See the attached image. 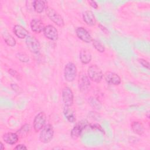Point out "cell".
I'll list each match as a JSON object with an SVG mask.
<instances>
[{"mask_svg": "<svg viewBox=\"0 0 150 150\" xmlns=\"http://www.w3.org/2000/svg\"><path fill=\"white\" fill-rule=\"evenodd\" d=\"M87 74L91 80L97 83L101 81L103 77L101 69L96 64H92L88 67Z\"/></svg>", "mask_w": 150, "mask_h": 150, "instance_id": "6da1fadb", "label": "cell"}, {"mask_svg": "<svg viewBox=\"0 0 150 150\" xmlns=\"http://www.w3.org/2000/svg\"><path fill=\"white\" fill-rule=\"evenodd\" d=\"M53 135L54 130L53 126L51 124H48L45 125L41 129L39 135V139L42 142L47 144L52 139Z\"/></svg>", "mask_w": 150, "mask_h": 150, "instance_id": "7a4b0ae2", "label": "cell"}, {"mask_svg": "<svg viewBox=\"0 0 150 150\" xmlns=\"http://www.w3.org/2000/svg\"><path fill=\"white\" fill-rule=\"evenodd\" d=\"M46 13L48 18L59 27H63L64 25V22L61 15L57 13L53 8L50 6L46 8Z\"/></svg>", "mask_w": 150, "mask_h": 150, "instance_id": "3957f363", "label": "cell"}, {"mask_svg": "<svg viewBox=\"0 0 150 150\" xmlns=\"http://www.w3.org/2000/svg\"><path fill=\"white\" fill-rule=\"evenodd\" d=\"M77 75V67L72 62L67 63L64 69V77L68 82H72Z\"/></svg>", "mask_w": 150, "mask_h": 150, "instance_id": "277c9868", "label": "cell"}, {"mask_svg": "<svg viewBox=\"0 0 150 150\" xmlns=\"http://www.w3.org/2000/svg\"><path fill=\"white\" fill-rule=\"evenodd\" d=\"M26 45L28 49L33 53H38L40 50V44L39 41L34 36L28 35L26 38Z\"/></svg>", "mask_w": 150, "mask_h": 150, "instance_id": "5b68a950", "label": "cell"}, {"mask_svg": "<svg viewBox=\"0 0 150 150\" xmlns=\"http://www.w3.org/2000/svg\"><path fill=\"white\" fill-rule=\"evenodd\" d=\"M79 88L83 93H87L91 87L89 77L84 73H81L79 77L78 80Z\"/></svg>", "mask_w": 150, "mask_h": 150, "instance_id": "8992f818", "label": "cell"}, {"mask_svg": "<svg viewBox=\"0 0 150 150\" xmlns=\"http://www.w3.org/2000/svg\"><path fill=\"white\" fill-rule=\"evenodd\" d=\"M88 121L87 120H82L78 122L71 131V137L73 139H77L80 136L83 130L88 125Z\"/></svg>", "mask_w": 150, "mask_h": 150, "instance_id": "52a82bcc", "label": "cell"}, {"mask_svg": "<svg viewBox=\"0 0 150 150\" xmlns=\"http://www.w3.org/2000/svg\"><path fill=\"white\" fill-rule=\"evenodd\" d=\"M62 101L66 107H71L73 103L74 96L71 89L69 87H64L62 92Z\"/></svg>", "mask_w": 150, "mask_h": 150, "instance_id": "ba28073f", "label": "cell"}, {"mask_svg": "<svg viewBox=\"0 0 150 150\" xmlns=\"http://www.w3.org/2000/svg\"><path fill=\"white\" fill-rule=\"evenodd\" d=\"M46 121V115L44 112H40L38 114L33 120V127L36 132L40 131L45 125Z\"/></svg>", "mask_w": 150, "mask_h": 150, "instance_id": "9c48e42d", "label": "cell"}, {"mask_svg": "<svg viewBox=\"0 0 150 150\" xmlns=\"http://www.w3.org/2000/svg\"><path fill=\"white\" fill-rule=\"evenodd\" d=\"M43 32L45 36L47 39L51 40H57L58 39V31L54 26L52 25H48L46 26Z\"/></svg>", "mask_w": 150, "mask_h": 150, "instance_id": "30bf717a", "label": "cell"}, {"mask_svg": "<svg viewBox=\"0 0 150 150\" xmlns=\"http://www.w3.org/2000/svg\"><path fill=\"white\" fill-rule=\"evenodd\" d=\"M77 36L85 43H90L93 41V38L90 33L83 27H79L76 29Z\"/></svg>", "mask_w": 150, "mask_h": 150, "instance_id": "8fae6325", "label": "cell"}, {"mask_svg": "<svg viewBox=\"0 0 150 150\" xmlns=\"http://www.w3.org/2000/svg\"><path fill=\"white\" fill-rule=\"evenodd\" d=\"M104 77L105 81L109 84L117 86L119 85L121 82L120 77L112 71H107L104 75Z\"/></svg>", "mask_w": 150, "mask_h": 150, "instance_id": "7c38bea8", "label": "cell"}, {"mask_svg": "<svg viewBox=\"0 0 150 150\" xmlns=\"http://www.w3.org/2000/svg\"><path fill=\"white\" fill-rule=\"evenodd\" d=\"M45 27L43 22L40 19H33L30 22L31 30L36 33H40L43 31Z\"/></svg>", "mask_w": 150, "mask_h": 150, "instance_id": "4fadbf2b", "label": "cell"}, {"mask_svg": "<svg viewBox=\"0 0 150 150\" xmlns=\"http://www.w3.org/2000/svg\"><path fill=\"white\" fill-rule=\"evenodd\" d=\"M83 19L84 22L88 26H93L96 23V19L91 11H86L83 13Z\"/></svg>", "mask_w": 150, "mask_h": 150, "instance_id": "5bb4252c", "label": "cell"}, {"mask_svg": "<svg viewBox=\"0 0 150 150\" xmlns=\"http://www.w3.org/2000/svg\"><path fill=\"white\" fill-rule=\"evenodd\" d=\"M2 139L8 144L14 145L18 142L19 137L16 133L7 132L2 135Z\"/></svg>", "mask_w": 150, "mask_h": 150, "instance_id": "9a60e30c", "label": "cell"}, {"mask_svg": "<svg viewBox=\"0 0 150 150\" xmlns=\"http://www.w3.org/2000/svg\"><path fill=\"white\" fill-rule=\"evenodd\" d=\"M13 31L15 35L20 39L25 38L29 35L28 31L24 27L20 25H15L13 29Z\"/></svg>", "mask_w": 150, "mask_h": 150, "instance_id": "2e32d148", "label": "cell"}, {"mask_svg": "<svg viewBox=\"0 0 150 150\" xmlns=\"http://www.w3.org/2000/svg\"><path fill=\"white\" fill-rule=\"evenodd\" d=\"M79 57L81 62L84 64L89 63L92 59L91 53L86 49H83L80 50Z\"/></svg>", "mask_w": 150, "mask_h": 150, "instance_id": "e0dca14e", "label": "cell"}, {"mask_svg": "<svg viewBox=\"0 0 150 150\" xmlns=\"http://www.w3.org/2000/svg\"><path fill=\"white\" fill-rule=\"evenodd\" d=\"M70 107H71L64 106V108L63 110V113L67 120L70 122L73 123L76 120V114L74 111Z\"/></svg>", "mask_w": 150, "mask_h": 150, "instance_id": "ac0fdd59", "label": "cell"}, {"mask_svg": "<svg viewBox=\"0 0 150 150\" xmlns=\"http://www.w3.org/2000/svg\"><path fill=\"white\" fill-rule=\"evenodd\" d=\"M131 129L132 131L139 135H142L144 133V127L142 122L139 121H134L131 124Z\"/></svg>", "mask_w": 150, "mask_h": 150, "instance_id": "d6986e66", "label": "cell"}, {"mask_svg": "<svg viewBox=\"0 0 150 150\" xmlns=\"http://www.w3.org/2000/svg\"><path fill=\"white\" fill-rule=\"evenodd\" d=\"M2 38L6 44L11 47H13L16 45V40L15 38L8 32H5L2 34Z\"/></svg>", "mask_w": 150, "mask_h": 150, "instance_id": "ffe728a7", "label": "cell"}, {"mask_svg": "<svg viewBox=\"0 0 150 150\" xmlns=\"http://www.w3.org/2000/svg\"><path fill=\"white\" fill-rule=\"evenodd\" d=\"M45 1L36 0L33 2V7L37 13H42L45 8Z\"/></svg>", "mask_w": 150, "mask_h": 150, "instance_id": "44dd1931", "label": "cell"}, {"mask_svg": "<svg viewBox=\"0 0 150 150\" xmlns=\"http://www.w3.org/2000/svg\"><path fill=\"white\" fill-rule=\"evenodd\" d=\"M92 43H93V46L98 52L100 53H103L105 51V47L104 45L99 40L94 39L93 40Z\"/></svg>", "mask_w": 150, "mask_h": 150, "instance_id": "7402d4cb", "label": "cell"}, {"mask_svg": "<svg viewBox=\"0 0 150 150\" xmlns=\"http://www.w3.org/2000/svg\"><path fill=\"white\" fill-rule=\"evenodd\" d=\"M88 102L90 105L94 108L98 110V109H100L101 107V104L100 102L98 101V100H97L95 97H90L88 100Z\"/></svg>", "mask_w": 150, "mask_h": 150, "instance_id": "603a6c76", "label": "cell"}, {"mask_svg": "<svg viewBox=\"0 0 150 150\" xmlns=\"http://www.w3.org/2000/svg\"><path fill=\"white\" fill-rule=\"evenodd\" d=\"M9 73L14 78L16 79L17 80H21L22 79V77L20 75V74L16 71L15 70H13V69H9Z\"/></svg>", "mask_w": 150, "mask_h": 150, "instance_id": "cb8c5ba5", "label": "cell"}, {"mask_svg": "<svg viewBox=\"0 0 150 150\" xmlns=\"http://www.w3.org/2000/svg\"><path fill=\"white\" fill-rule=\"evenodd\" d=\"M90 127L93 129H96V130H98L99 131L101 132L102 133H104V129L102 128V127L98 124H91L90 125Z\"/></svg>", "mask_w": 150, "mask_h": 150, "instance_id": "d4e9b609", "label": "cell"}, {"mask_svg": "<svg viewBox=\"0 0 150 150\" xmlns=\"http://www.w3.org/2000/svg\"><path fill=\"white\" fill-rule=\"evenodd\" d=\"M138 62L143 67L146 68L147 69H149V63L148 61L144 59H139Z\"/></svg>", "mask_w": 150, "mask_h": 150, "instance_id": "484cf974", "label": "cell"}, {"mask_svg": "<svg viewBox=\"0 0 150 150\" xmlns=\"http://www.w3.org/2000/svg\"><path fill=\"white\" fill-rule=\"evenodd\" d=\"M88 4H90V5L92 7V8H94V9H97L98 8V5H97V2H96V1H88Z\"/></svg>", "mask_w": 150, "mask_h": 150, "instance_id": "4316f807", "label": "cell"}, {"mask_svg": "<svg viewBox=\"0 0 150 150\" xmlns=\"http://www.w3.org/2000/svg\"><path fill=\"white\" fill-rule=\"evenodd\" d=\"M14 149H21V150H22V149H27V147L25 145H23V144H19V145H16Z\"/></svg>", "mask_w": 150, "mask_h": 150, "instance_id": "83f0119b", "label": "cell"}, {"mask_svg": "<svg viewBox=\"0 0 150 150\" xmlns=\"http://www.w3.org/2000/svg\"><path fill=\"white\" fill-rule=\"evenodd\" d=\"M5 148L4 147V145L2 144V142H1V149H4Z\"/></svg>", "mask_w": 150, "mask_h": 150, "instance_id": "f1b7e54d", "label": "cell"}]
</instances>
